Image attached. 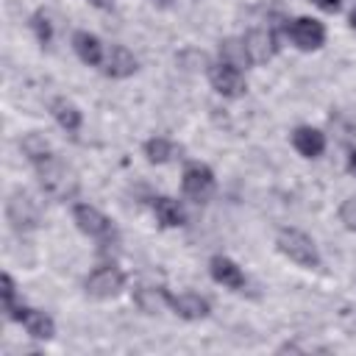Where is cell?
Listing matches in <instances>:
<instances>
[{
	"instance_id": "cell-4",
	"label": "cell",
	"mask_w": 356,
	"mask_h": 356,
	"mask_svg": "<svg viewBox=\"0 0 356 356\" xmlns=\"http://www.w3.org/2000/svg\"><path fill=\"white\" fill-rule=\"evenodd\" d=\"M284 33L298 50H320L325 44V28L320 19L312 17H295L284 25Z\"/></svg>"
},
{
	"instance_id": "cell-6",
	"label": "cell",
	"mask_w": 356,
	"mask_h": 356,
	"mask_svg": "<svg viewBox=\"0 0 356 356\" xmlns=\"http://www.w3.org/2000/svg\"><path fill=\"white\" fill-rule=\"evenodd\" d=\"M72 220H75V225H78L86 236H92V239H97V242L114 239V225H111V220H108L103 211H97L95 206H89V203H75V206H72Z\"/></svg>"
},
{
	"instance_id": "cell-24",
	"label": "cell",
	"mask_w": 356,
	"mask_h": 356,
	"mask_svg": "<svg viewBox=\"0 0 356 356\" xmlns=\"http://www.w3.org/2000/svg\"><path fill=\"white\" fill-rule=\"evenodd\" d=\"M339 220L348 231H356V197H348L342 206H339Z\"/></svg>"
},
{
	"instance_id": "cell-23",
	"label": "cell",
	"mask_w": 356,
	"mask_h": 356,
	"mask_svg": "<svg viewBox=\"0 0 356 356\" xmlns=\"http://www.w3.org/2000/svg\"><path fill=\"white\" fill-rule=\"evenodd\" d=\"M3 312L8 314L14 306H17V286H14V278L8 273H3Z\"/></svg>"
},
{
	"instance_id": "cell-20",
	"label": "cell",
	"mask_w": 356,
	"mask_h": 356,
	"mask_svg": "<svg viewBox=\"0 0 356 356\" xmlns=\"http://www.w3.org/2000/svg\"><path fill=\"white\" fill-rule=\"evenodd\" d=\"M19 147H22V153L28 156L31 164H42L44 159L53 156V147H50V142H47L42 134H25L22 142H19Z\"/></svg>"
},
{
	"instance_id": "cell-27",
	"label": "cell",
	"mask_w": 356,
	"mask_h": 356,
	"mask_svg": "<svg viewBox=\"0 0 356 356\" xmlns=\"http://www.w3.org/2000/svg\"><path fill=\"white\" fill-rule=\"evenodd\" d=\"M348 172L356 178V150H350V156H348Z\"/></svg>"
},
{
	"instance_id": "cell-12",
	"label": "cell",
	"mask_w": 356,
	"mask_h": 356,
	"mask_svg": "<svg viewBox=\"0 0 356 356\" xmlns=\"http://www.w3.org/2000/svg\"><path fill=\"white\" fill-rule=\"evenodd\" d=\"M292 147L303 156V159H317L325 150V134L320 128L312 125H300L292 131Z\"/></svg>"
},
{
	"instance_id": "cell-22",
	"label": "cell",
	"mask_w": 356,
	"mask_h": 356,
	"mask_svg": "<svg viewBox=\"0 0 356 356\" xmlns=\"http://www.w3.org/2000/svg\"><path fill=\"white\" fill-rule=\"evenodd\" d=\"M31 28H33V33H36V39H39L42 47L50 44V39H53V25H50V17H47L44 11H36V14L31 17Z\"/></svg>"
},
{
	"instance_id": "cell-26",
	"label": "cell",
	"mask_w": 356,
	"mask_h": 356,
	"mask_svg": "<svg viewBox=\"0 0 356 356\" xmlns=\"http://www.w3.org/2000/svg\"><path fill=\"white\" fill-rule=\"evenodd\" d=\"M89 6H95L100 11H111L114 8V0H89Z\"/></svg>"
},
{
	"instance_id": "cell-16",
	"label": "cell",
	"mask_w": 356,
	"mask_h": 356,
	"mask_svg": "<svg viewBox=\"0 0 356 356\" xmlns=\"http://www.w3.org/2000/svg\"><path fill=\"white\" fill-rule=\"evenodd\" d=\"M134 303L145 314L161 312V306H170V292L164 286H136L134 289Z\"/></svg>"
},
{
	"instance_id": "cell-21",
	"label": "cell",
	"mask_w": 356,
	"mask_h": 356,
	"mask_svg": "<svg viewBox=\"0 0 356 356\" xmlns=\"http://www.w3.org/2000/svg\"><path fill=\"white\" fill-rule=\"evenodd\" d=\"M145 156L150 164H167L172 156H175V145L164 136H153L145 142Z\"/></svg>"
},
{
	"instance_id": "cell-28",
	"label": "cell",
	"mask_w": 356,
	"mask_h": 356,
	"mask_svg": "<svg viewBox=\"0 0 356 356\" xmlns=\"http://www.w3.org/2000/svg\"><path fill=\"white\" fill-rule=\"evenodd\" d=\"M153 6H159V8H167V6H172V0H150Z\"/></svg>"
},
{
	"instance_id": "cell-9",
	"label": "cell",
	"mask_w": 356,
	"mask_h": 356,
	"mask_svg": "<svg viewBox=\"0 0 356 356\" xmlns=\"http://www.w3.org/2000/svg\"><path fill=\"white\" fill-rule=\"evenodd\" d=\"M209 83H211V89H214L217 95H222V97H242L245 89H248L242 70H236V67H231V64H222V61L209 67Z\"/></svg>"
},
{
	"instance_id": "cell-2",
	"label": "cell",
	"mask_w": 356,
	"mask_h": 356,
	"mask_svg": "<svg viewBox=\"0 0 356 356\" xmlns=\"http://www.w3.org/2000/svg\"><path fill=\"white\" fill-rule=\"evenodd\" d=\"M275 245H278V250H281L289 261H295V264H300V267H309V270H312V267L320 264V253H317L314 239H312L309 234L298 231V228H284V231L278 234Z\"/></svg>"
},
{
	"instance_id": "cell-25",
	"label": "cell",
	"mask_w": 356,
	"mask_h": 356,
	"mask_svg": "<svg viewBox=\"0 0 356 356\" xmlns=\"http://www.w3.org/2000/svg\"><path fill=\"white\" fill-rule=\"evenodd\" d=\"M312 3H314L317 8H323V11H331V14L342 8V0H312Z\"/></svg>"
},
{
	"instance_id": "cell-17",
	"label": "cell",
	"mask_w": 356,
	"mask_h": 356,
	"mask_svg": "<svg viewBox=\"0 0 356 356\" xmlns=\"http://www.w3.org/2000/svg\"><path fill=\"white\" fill-rule=\"evenodd\" d=\"M50 114H53V120L67 131V134H75L78 128H81V111H78V106L75 103H70L67 97H53L50 100Z\"/></svg>"
},
{
	"instance_id": "cell-3",
	"label": "cell",
	"mask_w": 356,
	"mask_h": 356,
	"mask_svg": "<svg viewBox=\"0 0 356 356\" xmlns=\"http://www.w3.org/2000/svg\"><path fill=\"white\" fill-rule=\"evenodd\" d=\"M214 186H217L214 172L206 164H200V161L186 164V170L181 175V189L192 203H209L214 195Z\"/></svg>"
},
{
	"instance_id": "cell-19",
	"label": "cell",
	"mask_w": 356,
	"mask_h": 356,
	"mask_svg": "<svg viewBox=\"0 0 356 356\" xmlns=\"http://www.w3.org/2000/svg\"><path fill=\"white\" fill-rule=\"evenodd\" d=\"M220 61H222V64H231V67H236V70L253 64V61H250V53H248V47H245V39H234V36H228V39L220 42Z\"/></svg>"
},
{
	"instance_id": "cell-18",
	"label": "cell",
	"mask_w": 356,
	"mask_h": 356,
	"mask_svg": "<svg viewBox=\"0 0 356 356\" xmlns=\"http://www.w3.org/2000/svg\"><path fill=\"white\" fill-rule=\"evenodd\" d=\"M153 211H156V220H159L164 228H178V225L186 222V214H184L181 203L172 200V197H156V200H153Z\"/></svg>"
},
{
	"instance_id": "cell-29",
	"label": "cell",
	"mask_w": 356,
	"mask_h": 356,
	"mask_svg": "<svg viewBox=\"0 0 356 356\" xmlns=\"http://www.w3.org/2000/svg\"><path fill=\"white\" fill-rule=\"evenodd\" d=\"M348 19H350V25H353V28H356V6H353V8H350V17H348Z\"/></svg>"
},
{
	"instance_id": "cell-13",
	"label": "cell",
	"mask_w": 356,
	"mask_h": 356,
	"mask_svg": "<svg viewBox=\"0 0 356 356\" xmlns=\"http://www.w3.org/2000/svg\"><path fill=\"white\" fill-rule=\"evenodd\" d=\"M103 72L108 78H128L136 72V58L125 44H111L103 61Z\"/></svg>"
},
{
	"instance_id": "cell-14",
	"label": "cell",
	"mask_w": 356,
	"mask_h": 356,
	"mask_svg": "<svg viewBox=\"0 0 356 356\" xmlns=\"http://www.w3.org/2000/svg\"><path fill=\"white\" fill-rule=\"evenodd\" d=\"M170 309H172L178 317H184V320H203V317H209V312H211L209 300L200 298V295H195V292L170 295Z\"/></svg>"
},
{
	"instance_id": "cell-15",
	"label": "cell",
	"mask_w": 356,
	"mask_h": 356,
	"mask_svg": "<svg viewBox=\"0 0 356 356\" xmlns=\"http://www.w3.org/2000/svg\"><path fill=\"white\" fill-rule=\"evenodd\" d=\"M72 47H75L78 58H81L83 64H89V67H100V64L106 61L103 42H100L95 33H89V31H78V33L72 36Z\"/></svg>"
},
{
	"instance_id": "cell-7",
	"label": "cell",
	"mask_w": 356,
	"mask_h": 356,
	"mask_svg": "<svg viewBox=\"0 0 356 356\" xmlns=\"http://www.w3.org/2000/svg\"><path fill=\"white\" fill-rule=\"evenodd\" d=\"M6 317L14 320V323H19L33 339H50V337L56 334V323H53V317L44 314V312H39V309H31V306L17 303Z\"/></svg>"
},
{
	"instance_id": "cell-8",
	"label": "cell",
	"mask_w": 356,
	"mask_h": 356,
	"mask_svg": "<svg viewBox=\"0 0 356 356\" xmlns=\"http://www.w3.org/2000/svg\"><path fill=\"white\" fill-rule=\"evenodd\" d=\"M6 214H8V222H11L17 231H28V228H36V225H39V206H36V200H33L28 192H22V189L11 192V197H8V203H6Z\"/></svg>"
},
{
	"instance_id": "cell-1",
	"label": "cell",
	"mask_w": 356,
	"mask_h": 356,
	"mask_svg": "<svg viewBox=\"0 0 356 356\" xmlns=\"http://www.w3.org/2000/svg\"><path fill=\"white\" fill-rule=\"evenodd\" d=\"M36 175H39V186L53 200H72L78 195V175H75V170L70 164H64L56 153L50 159H44L42 164H36Z\"/></svg>"
},
{
	"instance_id": "cell-10",
	"label": "cell",
	"mask_w": 356,
	"mask_h": 356,
	"mask_svg": "<svg viewBox=\"0 0 356 356\" xmlns=\"http://www.w3.org/2000/svg\"><path fill=\"white\" fill-rule=\"evenodd\" d=\"M245 47H248L253 64H264L278 53V39L267 28H253L245 33Z\"/></svg>"
},
{
	"instance_id": "cell-5",
	"label": "cell",
	"mask_w": 356,
	"mask_h": 356,
	"mask_svg": "<svg viewBox=\"0 0 356 356\" xmlns=\"http://www.w3.org/2000/svg\"><path fill=\"white\" fill-rule=\"evenodd\" d=\"M83 286H86V292H89L92 298L106 300V298L120 295V289L125 286V273H122L117 264H100V267H95V270L86 275Z\"/></svg>"
},
{
	"instance_id": "cell-11",
	"label": "cell",
	"mask_w": 356,
	"mask_h": 356,
	"mask_svg": "<svg viewBox=\"0 0 356 356\" xmlns=\"http://www.w3.org/2000/svg\"><path fill=\"white\" fill-rule=\"evenodd\" d=\"M209 273H211V278H214L217 284H222V286H228V289H234V292H242L245 284H248L242 267H239L236 261H231L228 256H214V259L209 261Z\"/></svg>"
}]
</instances>
